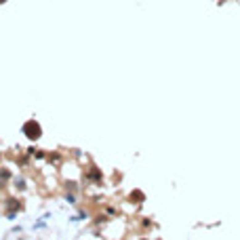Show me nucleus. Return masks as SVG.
Masks as SVG:
<instances>
[{
	"instance_id": "nucleus-1",
	"label": "nucleus",
	"mask_w": 240,
	"mask_h": 240,
	"mask_svg": "<svg viewBox=\"0 0 240 240\" xmlns=\"http://www.w3.org/2000/svg\"><path fill=\"white\" fill-rule=\"evenodd\" d=\"M23 133L30 139H38V137H40V124H38L36 120H27L23 124Z\"/></svg>"
},
{
	"instance_id": "nucleus-2",
	"label": "nucleus",
	"mask_w": 240,
	"mask_h": 240,
	"mask_svg": "<svg viewBox=\"0 0 240 240\" xmlns=\"http://www.w3.org/2000/svg\"><path fill=\"white\" fill-rule=\"evenodd\" d=\"M133 198H135V200H143V194L141 192H133Z\"/></svg>"
}]
</instances>
